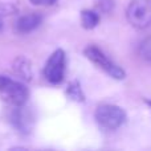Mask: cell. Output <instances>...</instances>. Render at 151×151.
<instances>
[{
	"mask_svg": "<svg viewBox=\"0 0 151 151\" xmlns=\"http://www.w3.org/2000/svg\"><path fill=\"white\" fill-rule=\"evenodd\" d=\"M28 89L15 80L0 76V98L12 106H23L28 99Z\"/></svg>",
	"mask_w": 151,
	"mask_h": 151,
	"instance_id": "6da1fadb",
	"label": "cell"
},
{
	"mask_svg": "<svg viewBox=\"0 0 151 151\" xmlns=\"http://www.w3.org/2000/svg\"><path fill=\"white\" fill-rule=\"evenodd\" d=\"M129 23L138 29L151 25V0H131L126 11Z\"/></svg>",
	"mask_w": 151,
	"mask_h": 151,
	"instance_id": "7a4b0ae2",
	"label": "cell"
},
{
	"mask_svg": "<svg viewBox=\"0 0 151 151\" xmlns=\"http://www.w3.org/2000/svg\"><path fill=\"white\" fill-rule=\"evenodd\" d=\"M96 119L102 127L114 130L122 126L126 121V114L119 106L115 105H101L96 110Z\"/></svg>",
	"mask_w": 151,
	"mask_h": 151,
	"instance_id": "3957f363",
	"label": "cell"
},
{
	"mask_svg": "<svg viewBox=\"0 0 151 151\" xmlns=\"http://www.w3.org/2000/svg\"><path fill=\"white\" fill-rule=\"evenodd\" d=\"M65 68H66L65 52L63 49H57L48 58L44 68V76L49 82L60 83L63 82L64 77H65Z\"/></svg>",
	"mask_w": 151,
	"mask_h": 151,
	"instance_id": "277c9868",
	"label": "cell"
},
{
	"mask_svg": "<svg viewBox=\"0 0 151 151\" xmlns=\"http://www.w3.org/2000/svg\"><path fill=\"white\" fill-rule=\"evenodd\" d=\"M85 56L99 69H102L104 72H106L107 74H110L113 78L117 80H122L125 78V72L121 66H118L117 64H114L110 58H107L98 48L96 47H89L85 49Z\"/></svg>",
	"mask_w": 151,
	"mask_h": 151,
	"instance_id": "5b68a950",
	"label": "cell"
},
{
	"mask_svg": "<svg viewBox=\"0 0 151 151\" xmlns=\"http://www.w3.org/2000/svg\"><path fill=\"white\" fill-rule=\"evenodd\" d=\"M12 123L21 131V133H29L32 129L33 118L27 107L16 106V110L12 113Z\"/></svg>",
	"mask_w": 151,
	"mask_h": 151,
	"instance_id": "8992f818",
	"label": "cell"
},
{
	"mask_svg": "<svg viewBox=\"0 0 151 151\" xmlns=\"http://www.w3.org/2000/svg\"><path fill=\"white\" fill-rule=\"evenodd\" d=\"M40 24H41V16L39 13H29V15H24L16 20L15 31L17 33H29V32L35 31Z\"/></svg>",
	"mask_w": 151,
	"mask_h": 151,
	"instance_id": "52a82bcc",
	"label": "cell"
},
{
	"mask_svg": "<svg viewBox=\"0 0 151 151\" xmlns=\"http://www.w3.org/2000/svg\"><path fill=\"white\" fill-rule=\"evenodd\" d=\"M13 70L17 76H20L21 78L27 81H31L33 77L32 73V64L27 60L25 57H17L13 63Z\"/></svg>",
	"mask_w": 151,
	"mask_h": 151,
	"instance_id": "ba28073f",
	"label": "cell"
},
{
	"mask_svg": "<svg viewBox=\"0 0 151 151\" xmlns=\"http://www.w3.org/2000/svg\"><path fill=\"white\" fill-rule=\"evenodd\" d=\"M99 23V16L94 11L85 9L81 12V24L85 29H93L98 25Z\"/></svg>",
	"mask_w": 151,
	"mask_h": 151,
	"instance_id": "9c48e42d",
	"label": "cell"
},
{
	"mask_svg": "<svg viewBox=\"0 0 151 151\" xmlns=\"http://www.w3.org/2000/svg\"><path fill=\"white\" fill-rule=\"evenodd\" d=\"M66 93H68V96L70 97L72 99H74V101L82 102L83 99H85V97H83L82 90H81L80 83H78V82L70 83V85H69V88H68V90H66Z\"/></svg>",
	"mask_w": 151,
	"mask_h": 151,
	"instance_id": "30bf717a",
	"label": "cell"
},
{
	"mask_svg": "<svg viewBox=\"0 0 151 151\" xmlns=\"http://www.w3.org/2000/svg\"><path fill=\"white\" fill-rule=\"evenodd\" d=\"M139 55L143 60L151 61V36L145 39L139 47Z\"/></svg>",
	"mask_w": 151,
	"mask_h": 151,
	"instance_id": "8fae6325",
	"label": "cell"
},
{
	"mask_svg": "<svg viewBox=\"0 0 151 151\" xmlns=\"http://www.w3.org/2000/svg\"><path fill=\"white\" fill-rule=\"evenodd\" d=\"M17 11V8L12 3H0V16H8L12 15Z\"/></svg>",
	"mask_w": 151,
	"mask_h": 151,
	"instance_id": "7c38bea8",
	"label": "cell"
},
{
	"mask_svg": "<svg viewBox=\"0 0 151 151\" xmlns=\"http://www.w3.org/2000/svg\"><path fill=\"white\" fill-rule=\"evenodd\" d=\"M33 5H40V7H49V5L56 4L57 0H29Z\"/></svg>",
	"mask_w": 151,
	"mask_h": 151,
	"instance_id": "4fadbf2b",
	"label": "cell"
},
{
	"mask_svg": "<svg viewBox=\"0 0 151 151\" xmlns=\"http://www.w3.org/2000/svg\"><path fill=\"white\" fill-rule=\"evenodd\" d=\"M99 5L104 11H110L113 7V1L111 0H99Z\"/></svg>",
	"mask_w": 151,
	"mask_h": 151,
	"instance_id": "5bb4252c",
	"label": "cell"
},
{
	"mask_svg": "<svg viewBox=\"0 0 151 151\" xmlns=\"http://www.w3.org/2000/svg\"><path fill=\"white\" fill-rule=\"evenodd\" d=\"M146 102H147V104H149L150 106H151V101H150V99H146Z\"/></svg>",
	"mask_w": 151,
	"mask_h": 151,
	"instance_id": "9a60e30c",
	"label": "cell"
},
{
	"mask_svg": "<svg viewBox=\"0 0 151 151\" xmlns=\"http://www.w3.org/2000/svg\"><path fill=\"white\" fill-rule=\"evenodd\" d=\"M1 28H3V24H1V20H0V31H1Z\"/></svg>",
	"mask_w": 151,
	"mask_h": 151,
	"instance_id": "2e32d148",
	"label": "cell"
}]
</instances>
